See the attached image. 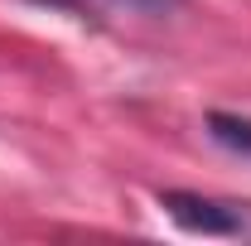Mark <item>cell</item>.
Returning a JSON list of instances; mask_svg holds the SVG:
<instances>
[{
	"instance_id": "cell-1",
	"label": "cell",
	"mask_w": 251,
	"mask_h": 246,
	"mask_svg": "<svg viewBox=\"0 0 251 246\" xmlns=\"http://www.w3.org/2000/svg\"><path fill=\"white\" fill-rule=\"evenodd\" d=\"M159 208L184 232H203V237H242L247 232V213L237 203H218V198H203V193H188V188H164Z\"/></svg>"
},
{
	"instance_id": "cell-2",
	"label": "cell",
	"mask_w": 251,
	"mask_h": 246,
	"mask_svg": "<svg viewBox=\"0 0 251 246\" xmlns=\"http://www.w3.org/2000/svg\"><path fill=\"white\" fill-rule=\"evenodd\" d=\"M208 135H213L218 145H227V150H237V154H247V159H251V121H247V116L208 111Z\"/></svg>"
},
{
	"instance_id": "cell-3",
	"label": "cell",
	"mask_w": 251,
	"mask_h": 246,
	"mask_svg": "<svg viewBox=\"0 0 251 246\" xmlns=\"http://www.w3.org/2000/svg\"><path fill=\"white\" fill-rule=\"evenodd\" d=\"M25 5H39L49 15H68V20H92V5L87 0H25Z\"/></svg>"
},
{
	"instance_id": "cell-4",
	"label": "cell",
	"mask_w": 251,
	"mask_h": 246,
	"mask_svg": "<svg viewBox=\"0 0 251 246\" xmlns=\"http://www.w3.org/2000/svg\"><path fill=\"white\" fill-rule=\"evenodd\" d=\"M111 5H126V10H135V15H169L179 0H111Z\"/></svg>"
}]
</instances>
